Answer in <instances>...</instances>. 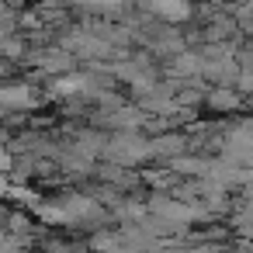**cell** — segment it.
<instances>
[{
	"label": "cell",
	"instance_id": "6da1fadb",
	"mask_svg": "<svg viewBox=\"0 0 253 253\" xmlns=\"http://www.w3.org/2000/svg\"><path fill=\"white\" fill-rule=\"evenodd\" d=\"M104 156H108L115 167H132V163L153 160V142H146L139 132H118V135L108 139Z\"/></svg>",
	"mask_w": 253,
	"mask_h": 253
},
{
	"label": "cell",
	"instance_id": "7a4b0ae2",
	"mask_svg": "<svg viewBox=\"0 0 253 253\" xmlns=\"http://www.w3.org/2000/svg\"><path fill=\"white\" fill-rule=\"evenodd\" d=\"M149 11L167 25H180L191 18V0H149Z\"/></svg>",
	"mask_w": 253,
	"mask_h": 253
},
{
	"label": "cell",
	"instance_id": "3957f363",
	"mask_svg": "<svg viewBox=\"0 0 253 253\" xmlns=\"http://www.w3.org/2000/svg\"><path fill=\"white\" fill-rule=\"evenodd\" d=\"M4 104H7V111H14V108L32 111V108L42 104V94H39L35 87H28V84H11V87L4 90Z\"/></svg>",
	"mask_w": 253,
	"mask_h": 253
},
{
	"label": "cell",
	"instance_id": "277c9868",
	"mask_svg": "<svg viewBox=\"0 0 253 253\" xmlns=\"http://www.w3.org/2000/svg\"><path fill=\"white\" fill-rule=\"evenodd\" d=\"M184 135H156L153 139V160H177L180 153H184Z\"/></svg>",
	"mask_w": 253,
	"mask_h": 253
},
{
	"label": "cell",
	"instance_id": "5b68a950",
	"mask_svg": "<svg viewBox=\"0 0 253 253\" xmlns=\"http://www.w3.org/2000/svg\"><path fill=\"white\" fill-rule=\"evenodd\" d=\"M205 101H208V108H211V111H236V108H239V94H236V90H229V87L211 90Z\"/></svg>",
	"mask_w": 253,
	"mask_h": 253
},
{
	"label": "cell",
	"instance_id": "8992f818",
	"mask_svg": "<svg viewBox=\"0 0 253 253\" xmlns=\"http://www.w3.org/2000/svg\"><path fill=\"white\" fill-rule=\"evenodd\" d=\"M232 28H236V25H232V21H225V18H222V21H211V28H208V39H211V42H218V39H229V35H232Z\"/></svg>",
	"mask_w": 253,
	"mask_h": 253
},
{
	"label": "cell",
	"instance_id": "52a82bcc",
	"mask_svg": "<svg viewBox=\"0 0 253 253\" xmlns=\"http://www.w3.org/2000/svg\"><path fill=\"white\" fill-rule=\"evenodd\" d=\"M7 4H11V7H14V4H18V0H7Z\"/></svg>",
	"mask_w": 253,
	"mask_h": 253
}]
</instances>
